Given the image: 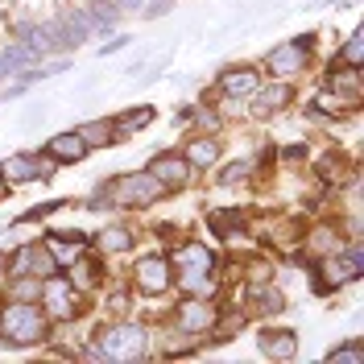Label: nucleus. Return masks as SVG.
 I'll return each mask as SVG.
<instances>
[{
    "label": "nucleus",
    "instance_id": "obj_1",
    "mask_svg": "<svg viewBox=\"0 0 364 364\" xmlns=\"http://www.w3.org/2000/svg\"><path fill=\"white\" fill-rule=\"evenodd\" d=\"M0 340L13 348H29V343L46 340V311L33 302H17L9 298V306L0 311Z\"/></svg>",
    "mask_w": 364,
    "mask_h": 364
},
{
    "label": "nucleus",
    "instance_id": "obj_2",
    "mask_svg": "<svg viewBox=\"0 0 364 364\" xmlns=\"http://www.w3.org/2000/svg\"><path fill=\"white\" fill-rule=\"evenodd\" d=\"M141 352H145V331L136 323H112L95 331V348H91L95 360H136Z\"/></svg>",
    "mask_w": 364,
    "mask_h": 364
},
{
    "label": "nucleus",
    "instance_id": "obj_3",
    "mask_svg": "<svg viewBox=\"0 0 364 364\" xmlns=\"http://www.w3.org/2000/svg\"><path fill=\"white\" fill-rule=\"evenodd\" d=\"M104 191H108V203L112 207H149L166 195V186H161L149 170H141V174H120V178L104 182Z\"/></svg>",
    "mask_w": 364,
    "mask_h": 364
},
{
    "label": "nucleus",
    "instance_id": "obj_4",
    "mask_svg": "<svg viewBox=\"0 0 364 364\" xmlns=\"http://www.w3.org/2000/svg\"><path fill=\"white\" fill-rule=\"evenodd\" d=\"M311 42H315V33H302V38H290V42H277L269 54H265L269 75H277V79H294V75H302V70H306Z\"/></svg>",
    "mask_w": 364,
    "mask_h": 364
},
{
    "label": "nucleus",
    "instance_id": "obj_5",
    "mask_svg": "<svg viewBox=\"0 0 364 364\" xmlns=\"http://www.w3.org/2000/svg\"><path fill=\"white\" fill-rule=\"evenodd\" d=\"M133 286L149 298L166 294L174 286V265L166 257H145V261H136V269H133Z\"/></svg>",
    "mask_w": 364,
    "mask_h": 364
},
{
    "label": "nucleus",
    "instance_id": "obj_6",
    "mask_svg": "<svg viewBox=\"0 0 364 364\" xmlns=\"http://www.w3.org/2000/svg\"><path fill=\"white\" fill-rule=\"evenodd\" d=\"M149 174L166 191H182V186H191V178H195V166L182 158V154H158V158L149 161Z\"/></svg>",
    "mask_w": 364,
    "mask_h": 364
},
{
    "label": "nucleus",
    "instance_id": "obj_7",
    "mask_svg": "<svg viewBox=\"0 0 364 364\" xmlns=\"http://www.w3.org/2000/svg\"><path fill=\"white\" fill-rule=\"evenodd\" d=\"M174 323H178L186 336H203V331L215 327V306L203 302V298H186V302H178V311H174Z\"/></svg>",
    "mask_w": 364,
    "mask_h": 364
},
{
    "label": "nucleus",
    "instance_id": "obj_8",
    "mask_svg": "<svg viewBox=\"0 0 364 364\" xmlns=\"http://www.w3.org/2000/svg\"><path fill=\"white\" fill-rule=\"evenodd\" d=\"M70 315H79V290L63 277H50L46 282V318H70Z\"/></svg>",
    "mask_w": 364,
    "mask_h": 364
},
{
    "label": "nucleus",
    "instance_id": "obj_9",
    "mask_svg": "<svg viewBox=\"0 0 364 364\" xmlns=\"http://www.w3.org/2000/svg\"><path fill=\"white\" fill-rule=\"evenodd\" d=\"M9 265H13L9 273H33V277H50V273L58 269V261L50 257L46 245H21V249L13 252Z\"/></svg>",
    "mask_w": 364,
    "mask_h": 364
},
{
    "label": "nucleus",
    "instance_id": "obj_10",
    "mask_svg": "<svg viewBox=\"0 0 364 364\" xmlns=\"http://www.w3.org/2000/svg\"><path fill=\"white\" fill-rule=\"evenodd\" d=\"M0 174H4V182H33L46 178L50 170H46V158H38V154H13L0 161Z\"/></svg>",
    "mask_w": 364,
    "mask_h": 364
},
{
    "label": "nucleus",
    "instance_id": "obj_11",
    "mask_svg": "<svg viewBox=\"0 0 364 364\" xmlns=\"http://www.w3.org/2000/svg\"><path fill=\"white\" fill-rule=\"evenodd\" d=\"M261 356H269V360H294L298 331H290V327H265L261 331Z\"/></svg>",
    "mask_w": 364,
    "mask_h": 364
},
{
    "label": "nucleus",
    "instance_id": "obj_12",
    "mask_svg": "<svg viewBox=\"0 0 364 364\" xmlns=\"http://www.w3.org/2000/svg\"><path fill=\"white\" fill-rule=\"evenodd\" d=\"M257 87H261V79L252 67H224V75H220V95H228V100H249Z\"/></svg>",
    "mask_w": 364,
    "mask_h": 364
},
{
    "label": "nucleus",
    "instance_id": "obj_13",
    "mask_svg": "<svg viewBox=\"0 0 364 364\" xmlns=\"http://www.w3.org/2000/svg\"><path fill=\"white\" fill-rule=\"evenodd\" d=\"M294 100V87L290 83H273V87H257L252 91V116H273V112H282L286 104Z\"/></svg>",
    "mask_w": 364,
    "mask_h": 364
},
{
    "label": "nucleus",
    "instance_id": "obj_14",
    "mask_svg": "<svg viewBox=\"0 0 364 364\" xmlns=\"http://www.w3.org/2000/svg\"><path fill=\"white\" fill-rule=\"evenodd\" d=\"M46 154L54 161H83L87 158V145H83V136L79 133H58L46 141Z\"/></svg>",
    "mask_w": 364,
    "mask_h": 364
},
{
    "label": "nucleus",
    "instance_id": "obj_15",
    "mask_svg": "<svg viewBox=\"0 0 364 364\" xmlns=\"http://www.w3.org/2000/svg\"><path fill=\"white\" fill-rule=\"evenodd\" d=\"M83 13H87L91 33H100V29H116V25H120V17H124L116 0H91V4H83Z\"/></svg>",
    "mask_w": 364,
    "mask_h": 364
},
{
    "label": "nucleus",
    "instance_id": "obj_16",
    "mask_svg": "<svg viewBox=\"0 0 364 364\" xmlns=\"http://www.w3.org/2000/svg\"><path fill=\"white\" fill-rule=\"evenodd\" d=\"M182 158L191 161L195 170H203V166H215V161H220V141H215L211 133H207V136H195V141L186 145V154H182Z\"/></svg>",
    "mask_w": 364,
    "mask_h": 364
},
{
    "label": "nucleus",
    "instance_id": "obj_17",
    "mask_svg": "<svg viewBox=\"0 0 364 364\" xmlns=\"http://www.w3.org/2000/svg\"><path fill=\"white\" fill-rule=\"evenodd\" d=\"M207 224H211V232H215L220 240H232V236L245 228V215H240L236 207H215V211L207 215Z\"/></svg>",
    "mask_w": 364,
    "mask_h": 364
},
{
    "label": "nucleus",
    "instance_id": "obj_18",
    "mask_svg": "<svg viewBox=\"0 0 364 364\" xmlns=\"http://www.w3.org/2000/svg\"><path fill=\"white\" fill-rule=\"evenodd\" d=\"M327 87L343 95L348 104H360V67H348V70H336L331 79H327Z\"/></svg>",
    "mask_w": 364,
    "mask_h": 364
},
{
    "label": "nucleus",
    "instance_id": "obj_19",
    "mask_svg": "<svg viewBox=\"0 0 364 364\" xmlns=\"http://www.w3.org/2000/svg\"><path fill=\"white\" fill-rule=\"evenodd\" d=\"M75 133L83 136V145H87V149H100V145H112V141H116L112 120H83Z\"/></svg>",
    "mask_w": 364,
    "mask_h": 364
},
{
    "label": "nucleus",
    "instance_id": "obj_20",
    "mask_svg": "<svg viewBox=\"0 0 364 364\" xmlns=\"http://www.w3.org/2000/svg\"><path fill=\"white\" fill-rule=\"evenodd\" d=\"M145 124H154V108H129V112H120L112 120V133H116V141H120V136L136 133V129H145Z\"/></svg>",
    "mask_w": 364,
    "mask_h": 364
},
{
    "label": "nucleus",
    "instance_id": "obj_21",
    "mask_svg": "<svg viewBox=\"0 0 364 364\" xmlns=\"http://www.w3.org/2000/svg\"><path fill=\"white\" fill-rule=\"evenodd\" d=\"M95 249L100 252H129L133 249V232H124V228H108V232L95 236Z\"/></svg>",
    "mask_w": 364,
    "mask_h": 364
},
{
    "label": "nucleus",
    "instance_id": "obj_22",
    "mask_svg": "<svg viewBox=\"0 0 364 364\" xmlns=\"http://www.w3.org/2000/svg\"><path fill=\"white\" fill-rule=\"evenodd\" d=\"M360 54H364V33H360V29H352V33H348V42L336 50V58H343L348 67H360Z\"/></svg>",
    "mask_w": 364,
    "mask_h": 364
},
{
    "label": "nucleus",
    "instance_id": "obj_23",
    "mask_svg": "<svg viewBox=\"0 0 364 364\" xmlns=\"http://www.w3.org/2000/svg\"><path fill=\"white\" fill-rule=\"evenodd\" d=\"M327 360L336 364V360H352V364H360L364 360V343H360V336H352L348 343H336L331 352H327Z\"/></svg>",
    "mask_w": 364,
    "mask_h": 364
},
{
    "label": "nucleus",
    "instance_id": "obj_24",
    "mask_svg": "<svg viewBox=\"0 0 364 364\" xmlns=\"http://www.w3.org/2000/svg\"><path fill=\"white\" fill-rule=\"evenodd\" d=\"M252 298H257V311H261V315H282V311H286L282 290H252Z\"/></svg>",
    "mask_w": 364,
    "mask_h": 364
},
{
    "label": "nucleus",
    "instance_id": "obj_25",
    "mask_svg": "<svg viewBox=\"0 0 364 364\" xmlns=\"http://www.w3.org/2000/svg\"><path fill=\"white\" fill-rule=\"evenodd\" d=\"M17 282L9 286V298H17V302H29V298H38V277L33 273H13Z\"/></svg>",
    "mask_w": 364,
    "mask_h": 364
},
{
    "label": "nucleus",
    "instance_id": "obj_26",
    "mask_svg": "<svg viewBox=\"0 0 364 364\" xmlns=\"http://www.w3.org/2000/svg\"><path fill=\"white\" fill-rule=\"evenodd\" d=\"M311 249L315 252H340V232L331 236V228H315V232H311Z\"/></svg>",
    "mask_w": 364,
    "mask_h": 364
},
{
    "label": "nucleus",
    "instance_id": "obj_27",
    "mask_svg": "<svg viewBox=\"0 0 364 364\" xmlns=\"http://www.w3.org/2000/svg\"><path fill=\"white\" fill-rule=\"evenodd\" d=\"M249 170H252V161H232V166H228L224 174H220V182H224V186H232V182H240V178H245Z\"/></svg>",
    "mask_w": 364,
    "mask_h": 364
},
{
    "label": "nucleus",
    "instance_id": "obj_28",
    "mask_svg": "<svg viewBox=\"0 0 364 364\" xmlns=\"http://www.w3.org/2000/svg\"><path fill=\"white\" fill-rule=\"evenodd\" d=\"M199 129H207V133L215 136L220 133V116L211 112V108H199Z\"/></svg>",
    "mask_w": 364,
    "mask_h": 364
},
{
    "label": "nucleus",
    "instance_id": "obj_29",
    "mask_svg": "<svg viewBox=\"0 0 364 364\" xmlns=\"http://www.w3.org/2000/svg\"><path fill=\"white\" fill-rule=\"evenodd\" d=\"M38 120H46V104H42V100H38V104H33V108H29V112L21 116V129H29V124H38Z\"/></svg>",
    "mask_w": 364,
    "mask_h": 364
},
{
    "label": "nucleus",
    "instance_id": "obj_30",
    "mask_svg": "<svg viewBox=\"0 0 364 364\" xmlns=\"http://www.w3.org/2000/svg\"><path fill=\"white\" fill-rule=\"evenodd\" d=\"M124 46H129V38L120 33V38H112V42H104V50H100V54H116V50H124Z\"/></svg>",
    "mask_w": 364,
    "mask_h": 364
},
{
    "label": "nucleus",
    "instance_id": "obj_31",
    "mask_svg": "<svg viewBox=\"0 0 364 364\" xmlns=\"http://www.w3.org/2000/svg\"><path fill=\"white\" fill-rule=\"evenodd\" d=\"M120 4V13H141L145 9V0H116Z\"/></svg>",
    "mask_w": 364,
    "mask_h": 364
},
{
    "label": "nucleus",
    "instance_id": "obj_32",
    "mask_svg": "<svg viewBox=\"0 0 364 364\" xmlns=\"http://www.w3.org/2000/svg\"><path fill=\"white\" fill-rule=\"evenodd\" d=\"M282 158H286V161H298V158H306V145H290V149H286Z\"/></svg>",
    "mask_w": 364,
    "mask_h": 364
},
{
    "label": "nucleus",
    "instance_id": "obj_33",
    "mask_svg": "<svg viewBox=\"0 0 364 364\" xmlns=\"http://www.w3.org/2000/svg\"><path fill=\"white\" fill-rule=\"evenodd\" d=\"M4 265H9V257H4V252H0V282H4Z\"/></svg>",
    "mask_w": 364,
    "mask_h": 364
},
{
    "label": "nucleus",
    "instance_id": "obj_34",
    "mask_svg": "<svg viewBox=\"0 0 364 364\" xmlns=\"http://www.w3.org/2000/svg\"><path fill=\"white\" fill-rule=\"evenodd\" d=\"M4 191H9V182H4V174H0V195H4Z\"/></svg>",
    "mask_w": 364,
    "mask_h": 364
}]
</instances>
